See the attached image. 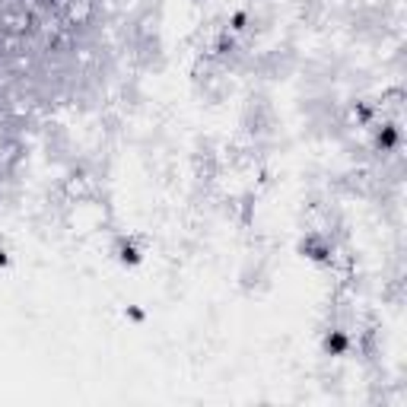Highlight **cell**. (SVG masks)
<instances>
[{"instance_id":"obj_3","label":"cell","mask_w":407,"mask_h":407,"mask_svg":"<svg viewBox=\"0 0 407 407\" xmlns=\"http://www.w3.org/2000/svg\"><path fill=\"white\" fill-rule=\"evenodd\" d=\"M115 258H118V264L121 267H137L143 261V248L137 245L134 239H121L118 242V248H115Z\"/></svg>"},{"instance_id":"obj_1","label":"cell","mask_w":407,"mask_h":407,"mask_svg":"<svg viewBox=\"0 0 407 407\" xmlns=\"http://www.w3.org/2000/svg\"><path fill=\"white\" fill-rule=\"evenodd\" d=\"M296 252L303 255L306 261H315V264H331V258H334V248H331V242H328L325 235H318V233L306 235V239L299 242V248H296Z\"/></svg>"},{"instance_id":"obj_4","label":"cell","mask_w":407,"mask_h":407,"mask_svg":"<svg viewBox=\"0 0 407 407\" xmlns=\"http://www.w3.org/2000/svg\"><path fill=\"white\" fill-rule=\"evenodd\" d=\"M398 143H401V130H398V124H382V128L376 130V150L379 153H391V150H398Z\"/></svg>"},{"instance_id":"obj_2","label":"cell","mask_w":407,"mask_h":407,"mask_svg":"<svg viewBox=\"0 0 407 407\" xmlns=\"http://www.w3.org/2000/svg\"><path fill=\"white\" fill-rule=\"evenodd\" d=\"M350 347H353V338L344 331V328H331V331L321 334V353H325V357L340 359V357L350 353Z\"/></svg>"},{"instance_id":"obj_5","label":"cell","mask_w":407,"mask_h":407,"mask_svg":"<svg viewBox=\"0 0 407 407\" xmlns=\"http://www.w3.org/2000/svg\"><path fill=\"white\" fill-rule=\"evenodd\" d=\"M248 23H252V16H248V10H233L226 19V29L233 32V35H239V32L248 29Z\"/></svg>"},{"instance_id":"obj_6","label":"cell","mask_w":407,"mask_h":407,"mask_svg":"<svg viewBox=\"0 0 407 407\" xmlns=\"http://www.w3.org/2000/svg\"><path fill=\"white\" fill-rule=\"evenodd\" d=\"M235 45H239V42H235V35H233V32H229V29H223V32H220V38H216V45H213V48H216V55H233V51H235Z\"/></svg>"},{"instance_id":"obj_7","label":"cell","mask_w":407,"mask_h":407,"mask_svg":"<svg viewBox=\"0 0 407 407\" xmlns=\"http://www.w3.org/2000/svg\"><path fill=\"white\" fill-rule=\"evenodd\" d=\"M124 318H128V321H143V318H147V312H143L140 306H128V308H124Z\"/></svg>"},{"instance_id":"obj_8","label":"cell","mask_w":407,"mask_h":407,"mask_svg":"<svg viewBox=\"0 0 407 407\" xmlns=\"http://www.w3.org/2000/svg\"><path fill=\"white\" fill-rule=\"evenodd\" d=\"M6 267H10V252L0 248V271H6Z\"/></svg>"}]
</instances>
